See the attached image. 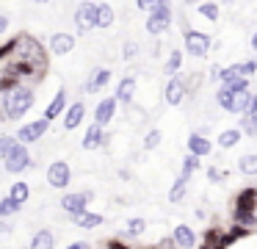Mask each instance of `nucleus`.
<instances>
[{"label": "nucleus", "instance_id": "obj_1", "mask_svg": "<svg viewBox=\"0 0 257 249\" xmlns=\"http://www.w3.org/2000/svg\"><path fill=\"white\" fill-rule=\"evenodd\" d=\"M6 116L9 119H17V116H23V114H28V108L34 105V92L31 89H23V86H17L14 92H9L6 94Z\"/></svg>", "mask_w": 257, "mask_h": 249}, {"label": "nucleus", "instance_id": "obj_2", "mask_svg": "<svg viewBox=\"0 0 257 249\" xmlns=\"http://www.w3.org/2000/svg\"><path fill=\"white\" fill-rule=\"evenodd\" d=\"M17 53H20V61H28L36 72L45 69V50H42V44L36 42L34 36H20L17 39Z\"/></svg>", "mask_w": 257, "mask_h": 249}, {"label": "nucleus", "instance_id": "obj_3", "mask_svg": "<svg viewBox=\"0 0 257 249\" xmlns=\"http://www.w3.org/2000/svg\"><path fill=\"white\" fill-rule=\"evenodd\" d=\"M169 25H172V9H169V0H161V3L150 11L147 31H150V33H163Z\"/></svg>", "mask_w": 257, "mask_h": 249}, {"label": "nucleus", "instance_id": "obj_4", "mask_svg": "<svg viewBox=\"0 0 257 249\" xmlns=\"http://www.w3.org/2000/svg\"><path fill=\"white\" fill-rule=\"evenodd\" d=\"M47 183H50L53 188H67L69 183H72V169H69L67 160H53V163L47 166Z\"/></svg>", "mask_w": 257, "mask_h": 249}, {"label": "nucleus", "instance_id": "obj_5", "mask_svg": "<svg viewBox=\"0 0 257 249\" xmlns=\"http://www.w3.org/2000/svg\"><path fill=\"white\" fill-rule=\"evenodd\" d=\"M28 166H31V155H28V149H25V144L17 141V144L12 147V152L6 155V172L20 175V172L28 169Z\"/></svg>", "mask_w": 257, "mask_h": 249}, {"label": "nucleus", "instance_id": "obj_6", "mask_svg": "<svg viewBox=\"0 0 257 249\" xmlns=\"http://www.w3.org/2000/svg\"><path fill=\"white\" fill-rule=\"evenodd\" d=\"M232 213H257V188L254 186H246L235 194Z\"/></svg>", "mask_w": 257, "mask_h": 249}, {"label": "nucleus", "instance_id": "obj_7", "mask_svg": "<svg viewBox=\"0 0 257 249\" xmlns=\"http://www.w3.org/2000/svg\"><path fill=\"white\" fill-rule=\"evenodd\" d=\"M75 25H78L80 33L97 28V6L94 3H80L78 11H75Z\"/></svg>", "mask_w": 257, "mask_h": 249}, {"label": "nucleus", "instance_id": "obj_8", "mask_svg": "<svg viewBox=\"0 0 257 249\" xmlns=\"http://www.w3.org/2000/svg\"><path fill=\"white\" fill-rule=\"evenodd\" d=\"M89 199H91V191H83V194H64V197H61V208L75 219V216L86 213V205H89Z\"/></svg>", "mask_w": 257, "mask_h": 249}, {"label": "nucleus", "instance_id": "obj_9", "mask_svg": "<svg viewBox=\"0 0 257 249\" xmlns=\"http://www.w3.org/2000/svg\"><path fill=\"white\" fill-rule=\"evenodd\" d=\"M47 125H50L47 119H36V122H31V125H23L17 130V141H23V144L39 141V138L47 133Z\"/></svg>", "mask_w": 257, "mask_h": 249}, {"label": "nucleus", "instance_id": "obj_10", "mask_svg": "<svg viewBox=\"0 0 257 249\" xmlns=\"http://www.w3.org/2000/svg\"><path fill=\"white\" fill-rule=\"evenodd\" d=\"M185 50L191 55H205L210 50V36L199 31H185Z\"/></svg>", "mask_w": 257, "mask_h": 249}, {"label": "nucleus", "instance_id": "obj_11", "mask_svg": "<svg viewBox=\"0 0 257 249\" xmlns=\"http://www.w3.org/2000/svg\"><path fill=\"white\" fill-rule=\"evenodd\" d=\"M172 238L177 243V249H196V232L188 224H177L172 230Z\"/></svg>", "mask_w": 257, "mask_h": 249}, {"label": "nucleus", "instance_id": "obj_12", "mask_svg": "<svg viewBox=\"0 0 257 249\" xmlns=\"http://www.w3.org/2000/svg\"><path fill=\"white\" fill-rule=\"evenodd\" d=\"M240 130L249 133V136H257V97H254V94H251L249 108L240 114Z\"/></svg>", "mask_w": 257, "mask_h": 249}, {"label": "nucleus", "instance_id": "obj_13", "mask_svg": "<svg viewBox=\"0 0 257 249\" xmlns=\"http://www.w3.org/2000/svg\"><path fill=\"white\" fill-rule=\"evenodd\" d=\"M210 141H207L202 133H191L188 136V152L196 155V158H205V155H210Z\"/></svg>", "mask_w": 257, "mask_h": 249}, {"label": "nucleus", "instance_id": "obj_14", "mask_svg": "<svg viewBox=\"0 0 257 249\" xmlns=\"http://www.w3.org/2000/svg\"><path fill=\"white\" fill-rule=\"evenodd\" d=\"M113 111H116V100L113 97H108V100H102L100 105H97V111H94V122L97 125H108V122L113 119Z\"/></svg>", "mask_w": 257, "mask_h": 249}, {"label": "nucleus", "instance_id": "obj_15", "mask_svg": "<svg viewBox=\"0 0 257 249\" xmlns=\"http://www.w3.org/2000/svg\"><path fill=\"white\" fill-rule=\"evenodd\" d=\"M72 47H75V36H72V33H56V36L50 39V50L56 55H67Z\"/></svg>", "mask_w": 257, "mask_h": 249}, {"label": "nucleus", "instance_id": "obj_16", "mask_svg": "<svg viewBox=\"0 0 257 249\" xmlns=\"http://www.w3.org/2000/svg\"><path fill=\"white\" fill-rule=\"evenodd\" d=\"M185 97V83L177 80V77H172V80L166 83V103L169 105H180Z\"/></svg>", "mask_w": 257, "mask_h": 249}, {"label": "nucleus", "instance_id": "obj_17", "mask_svg": "<svg viewBox=\"0 0 257 249\" xmlns=\"http://www.w3.org/2000/svg\"><path fill=\"white\" fill-rule=\"evenodd\" d=\"M102 144H105V133H102V127L94 122L83 136V149H97V147H102Z\"/></svg>", "mask_w": 257, "mask_h": 249}, {"label": "nucleus", "instance_id": "obj_18", "mask_svg": "<svg viewBox=\"0 0 257 249\" xmlns=\"http://www.w3.org/2000/svg\"><path fill=\"white\" fill-rule=\"evenodd\" d=\"M67 108V92H64V89H58L56 92V97H53V103L47 105V111H45V119L50 122V119H56L58 114H61V111Z\"/></svg>", "mask_w": 257, "mask_h": 249}, {"label": "nucleus", "instance_id": "obj_19", "mask_svg": "<svg viewBox=\"0 0 257 249\" xmlns=\"http://www.w3.org/2000/svg\"><path fill=\"white\" fill-rule=\"evenodd\" d=\"M108 80H111V69H94L91 77L86 80V92H100Z\"/></svg>", "mask_w": 257, "mask_h": 249}, {"label": "nucleus", "instance_id": "obj_20", "mask_svg": "<svg viewBox=\"0 0 257 249\" xmlns=\"http://www.w3.org/2000/svg\"><path fill=\"white\" fill-rule=\"evenodd\" d=\"M83 114H86L83 103H75L72 108L67 111V116H64V127H67V130H75V127L83 122Z\"/></svg>", "mask_w": 257, "mask_h": 249}, {"label": "nucleus", "instance_id": "obj_21", "mask_svg": "<svg viewBox=\"0 0 257 249\" xmlns=\"http://www.w3.org/2000/svg\"><path fill=\"white\" fill-rule=\"evenodd\" d=\"M185 191H188V177H183L180 175L177 180L172 183V188H169V202H183V197H185Z\"/></svg>", "mask_w": 257, "mask_h": 249}, {"label": "nucleus", "instance_id": "obj_22", "mask_svg": "<svg viewBox=\"0 0 257 249\" xmlns=\"http://www.w3.org/2000/svg\"><path fill=\"white\" fill-rule=\"evenodd\" d=\"M133 94H136V80H133V77H122L119 86H116V100H119V103H130Z\"/></svg>", "mask_w": 257, "mask_h": 249}, {"label": "nucleus", "instance_id": "obj_23", "mask_svg": "<svg viewBox=\"0 0 257 249\" xmlns=\"http://www.w3.org/2000/svg\"><path fill=\"white\" fill-rule=\"evenodd\" d=\"M102 216L100 213H89V210H86V213H80V216H75V224L78 227H83V230H94V227H100L102 224Z\"/></svg>", "mask_w": 257, "mask_h": 249}, {"label": "nucleus", "instance_id": "obj_24", "mask_svg": "<svg viewBox=\"0 0 257 249\" xmlns=\"http://www.w3.org/2000/svg\"><path fill=\"white\" fill-rule=\"evenodd\" d=\"M238 169H240V175L254 177L257 175V152L254 155H243V158L238 160Z\"/></svg>", "mask_w": 257, "mask_h": 249}, {"label": "nucleus", "instance_id": "obj_25", "mask_svg": "<svg viewBox=\"0 0 257 249\" xmlns=\"http://www.w3.org/2000/svg\"><path fill=\"white\" fill-rule=\"evenodd\" d=\"M31 249H53V232L50 230H39L31 241Z\"/></svg>", "mask_w": 257, "mask_h": 249}, {"label": "nucleus", "instance_id": "obj_26", "mask_svg": "<svg viewBox=\"0 0 257 249\" xmlns=\"http://www.w3.org/2000/svg\"><path fill=\"white\" fill-rule=\"evenodd\" d=\"M113 22V9L108 3H100L97 6V28H108Z\"/></svg>", "mask_w": 257, "mask_h": 249}, {"label": "nucleus", "instance_id": "obj_27", "mask_svg": "<svg viewBox=\"0 0 257 249\" xmlns=\"http://www.w3.org/2000/svg\"><path fill=\"white\" fill-rule=\"evenodd\" d=\"M249 103H251V94L249 92H238V94H232V114H243L246 108H249Z\"/></svg>", "mask_w": 257, "mask_h": 249}, {"label": "nucleus", "instance_id": "obj_28", "mask_svg": "<svg viewBox=\"0 0 257 249\" xmlns=\"http://www.w3.org/2000/svg\"><path fill=\"white\" fill-rule=\"evenodd\" d=\"M240 133H243V130H235V127H232V130H224L221 136H218V147H224V149L235 147V144L240 141Z\"/></svg>", "mask_w": 257, "mask_h": 249}, {"label": "nucleus", "instance_id": "obj_29", "mask_svg": "<svg viewBox=\"0 0 257 249\" xmlns=\"http://www.w3.org/2000/svg\"><path fill=\"white\" fill-rule=\"evenodd\" d=\"M144 230H147V221L141 219V216H136V219H127V227H124V232H127V235L139 238Z\"/></svg>", "mask_w": 257, "mask_h": 249}, {"label": "nucleus", "instance_id": "obj_30", "mask_svg": "<svg viewBox=\"0 0 257 249\" xmlns=\"http://www.w3.org/2000/svg\"><path fill=\"white\" fill-rule=\"evenodd\" d=\"M9 197H14L20 205H23L25 199L31 197V188H28V183H14V186H12V194H9Z\"/></svg>", "mask_w": 257, "mask_h": 249}, {"label": "nucleus", "instance_id": "obj_31", "mask_svg": "<svg viewBox=\"0 0 257 249\" xmlns=\"http://www.w3.org/2000/svg\"><path fill=\"white\" fill-rule=\"evenodd\" d=\"M180 64H183V53H180V50H174V53L169 55V61H166V66H163V72H166V75H174V72L180 69Z\"/></svg>", "mask_w": 257, "mask_h": 249}, {"label": "nucleus", "instance_id": "obj_32", "mask_svg": "<svg viewBox=\"0 0 257 249\" xmlns=\"http://www.w3.org/2000/svg\"><path fill=\"white\" fill-rule=\"evenodd\" d=\"M20 208H23V205H20L14 197H6L3 202H0V216H12V213H17Z\"/></svg>", "mask_w": 257, "mask_h": 249}, {"label": "nucleus", "instance_id": "obj_33", "mask_svg": "<svg viewBox=\"0 0 257 249\" xmlns=\"http://www.w3.org/2000/svg\"><path fill=\"white\" fill-rule=\"evenodd\" d=\"M232 221L235 224H240V227H254L257 224V213H232Z\"/></svg>", "mask_w": 257, "mask_h": 249}, {"label": "nucleus", "instance_id": "obj_34", "mask_svg": "<svg viewBox=\"0 0 257 249\" xmlns=\"http://www.w3.org/2000/svg\"><path fill=\"white\" fill-rule=\"evenodd\" d=\"M196 169H199V158L188 152V155H185V160H183V177H191Z\"/></svg>", "mask_w": 257, "mask_h": 249}, {"label": "nucleus", "instance_id": "obj_35", "mask_svg": "<svg viewBox=\"0 0 257 249\" xmlns=\"http://www.w3.org/2000/svg\"><path fill=\"white\" fill-rule=\"evenodd\" d=\"M224 89H227V92H232V94H238V92H249V83H246V77H235V80L224 83Z\"/></svg>", "mask_w": 257, "mask_h": 249}, {"label": "nucleus", "instance_id": "obj_36", "mask_svg": "<svg viewBox=\"0 0 257 249\" xmlns=\"http://www.w3.org/2000/svg\"><path fill=\"white\" fill-rule=\"evenodd\" d=\"M216 103L221 105V108L229 111V108H232V92H227V89L221 86V89H218V94H216Z\"/></svg>", "mask_w": 257, "mask_h": 249}, {"label": "nucleus", "instance_id": "obj_37", "mask_svg": "<svg viewBox=\"0 0 257 249\" xmlns=\"http://www.w3.org/2000/svg\"><path fill=\"white\" fill-rule=\"evenodd\" d=\"M199 14L207 17V20H218V6L216 3H202L199 6Z\"/></svg>", "mask_w": 257, "mask_h": 249}, {"label": "nucleus", "instance_id": "obj_38", "mask_svg": "<svg viewBox=\"0 0 257 249\" xmlns=\"http://www.w3.org/2000/svg\"><path fill=\"white\" fill-rule=\"evenodd\" d=\"M161 130H150V133H147V138H144V149H155L158 147V144H161Z\"/></svg>", "mask_w": 257, "mask_h": 249}, {"label": "nucleus", "instance_id": "obj_39", "mask_svg": "<svg viewBox=\"0 0 257 249\" xmlns=\"http://www.w3.org/2000/svg\"><path fill=\"white\" fill-rule=\"evenodd\" d=\"M14 144H17V138H14V136H0V155L6 158V155L12 152Z\"/></svg>", "mask_w": 257, "mask_h": 249}, {"label": "nucleus", "instance_id": "obj_40", "mask_svg": "<svg viewBox=\"0 0 257 249\" xmlns=\"http://www.w3.org/2000/svg\"><path fill=\"white\" fill-rule=\"evenodd\" d=\"M0 89H3V92H14V89H17V75L9 72L6 77H0Z\"/></svg>", "mask_w": 257, "mask_h": 249}, {"label": "nucleus", "instance_id": "obj_41", "mask_svg": "<svg viewBox=\"0 0 257 249\" xmlns=\"http://www.w3.org/2000/svg\"><path fill=\"white\" fill-rule=\"evenodd\" d=\"M207 180H210V183H224V180H227V172L210 166V169H207Z\"/></svg>", "mask_w": 257, "mask_h": 249}, {"label": "nucleus", "instance_id": "obj_42", "mask_svg": "<svg viewBox=\"0 0 257 249\" xmlns=\"http://www.w3.org/2000/svg\"><path fill=\"white\" fill-rule=\"evenodd\" d=\"M158 3H161V0H136V6H139L141 11H152Z\"/></svg>", "mask_w": 257, "mask_h": 249}, {"label": "nucleus", "instance_id": "obj_43", "mask_svg": "<svg viewBox=\"0 0 257 249\" xmlns=\"http://www.w3.org/2000/svg\"><path fill=\"white\" fill-rule=\"evenodd\" d=\"M155 249H177V243H174V238H172V235H169V238H161Z\"/></svg>", "mask_w": 257, "mask_h": 249}, {"label": "nucleus", "instance_id": "obj_44", "mask_svg": "<svg viewBox=\"0 0 257 249\" xmlns=\"http://www.w3.org/2000/svg\"><path fill=\"white\" fill-rule=\"evenodd\" d=\"M136 50H139V47H136V42H124L122 55H124V58H133V55H136Z\"/></svg>", "mask_w": 257, "mask_h": 249}, {"label": "nucleus", "instance_id": "obj_45", "mask_svg": "<svg viewBox=\"0 0 257 249\" xmlns=\"http://www.w3.org/2000/svg\"><path fill=\"white\" fill-rule=\"evenodd\" d=\"M14 50H17V39H12L9 44H3V47H0V58H3V55H9V53H14Z\"/></svg>", "mask_w": 257, "mask_h": 249}, {"label": "nucleus", "instance_id": "obj_46", "mask_svg": "<svg viewBox=\"0 0 257 249\" xmlns=\"http://www.w3.org/2000/svg\"><path fill=\"white\" fill-rule=\"evenodd\" d=\"M105 246H108V249H130V246H127V243H122V241H116V238H111V241H108V243H105Z\"/></svg>", "mask_w": 257, "mask_h": 249}, {"label": "nucleus", "instance_id": "obj_47", "mask_svg": "<svg viewBox=\"0 0 257 249\" xmlns=\"http://www.w3.org/2000/svg\"><path fill=\"white\" fill-rule=\"evenodd\" d=\"M67 249H91V246H89L86 241H75V243H69Z\"/></svg>", "mask_w": 257, "mask_h": 249}, {"label": "nucleus", "instance_id": "obj_48", "mask_svg": "<svg viewBox=\"0 0 257 249\" xmlns=\"http://www.w3.org/2000/svg\"><path fill=\"white\" fill-rule=\"evenodd\" d=\"M199 249H224V246H221V243H205V241H202Z\"/></svg>", "mask_w": 257, "mask_h": 249}, {"label": "nucleus", "instance_id": "obj_49", "mask_svg": "<svg viewBox=\"0 0 257 249\" xmlns=\"http://www.w3.org/2000/svg\"><path fill=\"white\" fill-rule=\"evenodd\" d=\"M6 28H9V20H6V17H0V33L6 31Z\"/></svg>", "mask_w": 257, "mask_h": 249}, {"label": "nucleus", "instance_id": "obj_50", "mask_svg": "<svg viewBox=\"0 0 257 249\" xmlns=\"http://www.w3.org/2000/svg\"><path fill=\"white\" fill-rule=\"evenodd\" d=\"M251 47L257 50V33H254V36H251Z\"/></svg>", "mask_w": 257, "mask_h": 249}, {"label": "nucleus", "instance_id": "obj_51", "mask_svg": "<svg viewBox=\"0 0 257 249\" xmlns=\"http://www.w3.org/2000/svg\"><path fill=\"white\" fill-rule=\"evenodd\" d=\"M224 3H232V0H224Z\"/></svg>", "mask_w": 257, "mask_h": 249}]
</instances>
